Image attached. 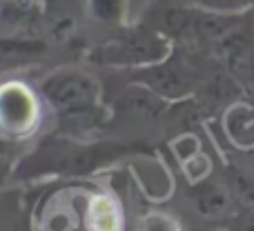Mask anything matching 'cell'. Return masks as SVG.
Masks as SVG:
<instances>
[{"mask_svg":"<svg viewBox=\"0 0 254 231\" xmlns=\"http://www.w3.org/2000/svg\"><path fill=\"white\" fill-rule=\"evenodd\" d=\"M140 231H181L179 229V223L174 218H170L167 214H147L140 223Z\"/></svg>","mask_w":254,"mask_h":231,"instance_id":"12","label":"cell"},{"mask_svg":"<svg viewBox=\"0 0 254 231\" xmlns=\"http://www.w3.org/2000/svg\"><path fill=\"white\" fill-rule=\"evenodd\" d=\"M138 78L145 80L154 92H161L172 98L185 96V93L194 87V71H192V67L183 65V62L154 65V67H149V69L140 71Z\"/></svg>","mask_w":254,"mask_h":231,"instance_id":"7","label":"cell"},{"mask_svg":"<svg viewBox=\"0 0 254 231\" xmlns=\"http://www.w3.org/2000/svg\"><path fill=\"white\" fill-rule=\"evenodd\" d=\"M36 100L29 89L18 83H9L0 89V127L11 134H22L36 122Z\"/></svg>","mask_w":254,"mask_h":231,"instance_id":"4","label":"cell"},{"mask_svg":"<svg viewBox=\"0 0 254 231\" xmlns=\"http://www.w3.org/2000/svg\"><path fill=\"white\" fill-rule=\"evenodd\" d=\"M190 200H192L194 211L205 220H223L234 214V196L230 187H223V185L212 183V180L194 183L192 191H190Z\"/></svg>","mask_w":254,"mask_h":231,"instance_id":"6","label":"cell"},{"mask_svg":"<svg viewBox=\"0 0 254 231\" xmlns=\"http://www.w3.org/2000/svg\"><path fill=\"white\" fill-rule=\"evenodd\" d=\"M36 227L38 231H121V211L98 189L69 185L43 200Z\"/></svg>","mask_w":254,"mask_h":231,"instance_id":"1","label":"cell"},{"mask_svg":"<svg viewBox=\"0 0 254 231\" xmlns=\"http://www.w3.org/2000/svg\"><path fill=\"white\" fill-rule=\"evenodd\" d=\"M225 131L230 140L239 147L250 149L254 147V109L243 102H234L225 111Z\"/></svg>","mask_w":254,"mask_h":231,"instance_id":"9","label":"cell"},{"mask_svg":"<svg viewBox=\"0 0 254 231\" xmlns=\"http://www.w3.org/2000/svg\"><path fill=\"white\" fill-rule=\"evenodd\" d=\"M9 169H11V165H9V158H0V185H2V180L7 178Z\"/></svg>","mask_w":254,"mask_h":231,"instance_id":"15","label":"cell"},{"mask_svg":"<svg viewBox=\"0 0 254 231\" xmlns=\"http://www.w3.org/2000/svg\"><path fill=\"white\" fill-rule=\"evenodd\" d=\"M228 187L232 191L234 200H239L243 207L254 209V174L243 167H230L228 174Z\"/></svg>","mask_w":254,"mask_h":231,"instance_id":"10","label":"cell"},{"mask_svg":"<svg viewBox=\"0 0 254 231\" xmlns=\"http://www.w3.org/2000/svg\"><path fill=\"white\" fill-rule=\"evenodd\" d=\"M228 231H254V209L243 207L228 218Z\"/></svg>","mask_w":254,"mask_h":231,"instance_id":"13","label":"cell"},{"mask_svg":"<svg viewBox=\"0 0 254 231\" xmlns=\"http://www.w3.org/2000/svg\"><path fill=\"white\" fill-rule=\"evenodd\" d=\"M194 231H228V227H225V229H219V227H201V229H194Z\"/></svg>","mask_w":254,"mask_h":231,"instance_id":"16","label":"cell"},{"mask_svg":"<svg viewBox=\"0 0 254 231\" xmlns=\"http://www.w3.org/2000/svg\"><path fill=\"white\" fill-rule=\"evenodd\" d=\"M47 53V45L27 38H0V69H20L38 62Z\"/></svg>","mask_w":254,"mask_h":231,"instance_id":"8","label":"cell"},{"mask_svg":"<svg viewBox=\"0 0 254 231\" xmlns=\"http://www.w3.org/2000/svg\"><path fill=\"white\" fill-rule=\"evenodd\" d=\"M43 93L67 118L85 116L96 111L98 83L89 74H83V71L63 69L45 80Z\"/></svg>","mask_w":254,"mask_h":231,"instance_id":"3","label":"cell"},{"mask_svg":"<svg viewBox=\"0 0 254 231\" xmlns=\"http://www.w3.org/2000/svg\"><path fill=\"white\" fill-rule=\"evenodd\" d=\"M196 9L212 13H241L250 9L254 0H190Z\"/></svg>","mask_w":254,"mask_h":231,"instance_id":"11","label":"cell"},{"mask_svg":"<svg viewBox=\"0 0 254 231\" xmlns=\"http://www.w3.org/2000/svg\"><path fill=\"white\" fill-rule=\"evenodd\" d=\"M110 62H127V65H143V62H154L161 60L163 53L167 51L165 43L161 36L147 34V31H136V34L127 36V38L119 40V43L110 45L105 49Z\"/></svg>","mask_w":254,"mask_h":231,"instance_id":"5","label":"cell"},{"mask_svg":"<svg viewBox=\"0 0 254 231\" xmlns=\"http://www.w3.org/2000/svg\"><path fill=\"white\" fill-rule=\"evenodd\" d=\"M129 151L125 144H78V142H47L20 167L22 174H63V176H85L98 167Z\"/></svg>","mask_w":254,"mask_h":231,"instance_id":"2","label":"cell"},{"mask_svg":"<svg viewBox=\"0 0 254 231\" xmlns=\"http://www.w3.org/2000/svg\"><path fill=\"white\" fill-rule=\"evenodd\" d=\"M119 2L121 0H94V11L98 18L103 20H112V18L119 16Z\"/></svg>","mask_w":254,"mask_h":231,"instance_id":"14","label":"cell"}]
</instances>
